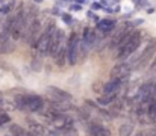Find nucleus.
I'll use <instances>...</instances> for the list:
<instances>
[{"label":"nucleus","instance_id":"nucleus-1","mask_svg":"<svg viewBox=\"0 0 156 136\" xmlns=\"http://www.w3.org/2000/svg\"><path fill=\"white\" fill-rule=\"evenodd\" d=\"M29 17L26 15V12L24 11H20L15 17H14V24H12V33H11V37H12V40H15V41H18V40H21L23 37H24V33H26V29L29 27Z\"/></svg>","mask_w":156,"mask_h":136},{"label":"nucleus","instance_id":"nucleus-2","mask_svg":"<svg viewBox=\"0 0 156 136\" xmlns=\"http://www.w3.org/2000/svg\"><path fill=\"white\" fill-rule=\"evenodd\" d=\"M56 30V24H55V21H52L49 26H47V29H46V32H43V35L38 38V41H37V51H38V54L43 58V56H46V54H49V47H50V37L53 35V32Z\"/></svg>","mask_w":156,"mask_h":136},{"label":"nucleus","instance_id":"nucleus-3","mask_svg":"<svg viewBox=\"0 0 156 136\" xmlns=\"http://www.w3.org/2000/svg\"><path fill=\"white\" fill-rule=\"evenodd\" d=\"M140 44H141V32L140 30H135L133 35L130 37V40L127 41V44L124 45L121 50L117 51V58H120V59L129 58L130 54H133L136 51V48L140 47Z\"/></svg>","mask_w":156,"mask_h":136},{"label":"nucleus","instance_id":"nucleus-4","mask_svg":"<svg viewBox=\"0 0 156 136\" xmlns=\"http://www.w3.org/2000/svg\"><path fill=\"white\" fill-rule=\"evenodd\" d=\"M79 37L76 33H71L67 43V61L70 65H74L77 62V54H79Z\"/></svg>","mask_w":156,"mask_h":136},{"label":"nucleus","instance_id":"nucleus-5","mask_svg":"<svg viewBox=\"0 0 156 136\" xmlns=\"http://www.w3.org/2000/svg\"><path fill=\"white\" fill-rule=\"evenodd\" d=\"M62 44H64V30L61 29H56L53 32V35L50 37V47H49V54L50 56H56L58 51L62 48Z\"/></svg>","mask_w":156,"mask_h":136},{"label":"nucleus","instance_id":"nucleus-6","mask_svg":"<svg viewBox=\"0 0 156 136\" xmlns=\"http://www.w3.org/2000/svg\"><path fill=\"white\" fill-rule=\"evenodd\" d=\"M156 53V40H152L147 47L144 48V51L141 53V56L136 59V62L133 64V67H143V65H146L152 58H153V54Z\"/></svg>","mask_w":156,"mask_h":136},{"label":"nucleus","instance_id":"nucleus-7","mask_svg":"<svg viewBox=\"0 0 156 136\" xmlns=\"http://www.w3.org/2000/svg\"><path fill=\"white\" fill-rule=\"evenodd\" d=\"M26 100V109H29L30 112H40L44 107V98L35 94H27L24 95Z\"/></svg>","mask_w":156,"mask_h":136},{"label":"nucleus","instance_id":"nucleus-8","mask_svg":"<svg viewBox=\"0 0 156 136\" xmlns=\"http://www.w3.org/2000/svg\"><path fill=\"white\" fill-rule=\"evenodd\" d=\"M47 94H49L50 100H56V101H71V98H73V95L70 92L59 89L56 86H49L47 88Z\"/></svg>","mask_w":156,"mask_h":136},{"label":"nucleus","instance_id":"nucleus-9","mask_svg":"<svg viewBox=\"0 0 156 136\" xmlns=\"http://www.w3.org/2000/svg\"><path fill=\"white\" fill-rule=\"evenodd\" d=\"M40 27H41V23H40V20H34L30 24H29V27L26 29V33H24V41L27 43V44H32V43H35V40H37V35H38V32H40ZM38 41V40H37Z\"/></svg>","mask_w":156,"mask_h":136},{"label":"nucleus","instance_id":"nucleus-10","mask_svg":"<svg viewBox=\"0 0 156 136\" xmlns=\"http://www.w3.org/2000/svg\"><path fill=\"white\" fill-rule=\"evenodd\" d=\"M121 79H111L109 82H106L103 86V95H111V97H117V94L120 92L121 86H123Z\"/></svg>","mask_w":156,"mask_h":136},{"label":"nucleus","instance_id":"nucleus-11","mask_svg":"<svg viewBox=\"0 0 156 136\" xmlns=\"http://www.w3.org/2000/svg\"><path fill=\"white\" fill-rule=\"evenodd\" d=\"M96 38H97V35H96V30H93V29H90V27H85V30H83V37H82V50L83 51H88L90 48H93L94 44H96Z\"/></svg>","mask_w":156,"mask_h":136},{"label":"nucleus","instance_id":"nucleus-12","mask_svg":"<svg viewBox=\"0 0 156 136\" xmlns=\"http://www.w3.org/2000/svg\"><path fill=\"white\" fill-rule=\"evenodd\" d=\"M129 71H130V68H129L127 64H118L111 71V77L112 79H121V80H124L129 76Z\"/></svg>","mask_w":156,"mask_h":136},{"label":"nucleus","instance_id":"nucleus-13","mask_svg":"<svg viewBox=\"0 0 156 136\" xmlns=\"http://www.w3.org/2000/svg\"><path fill=\"white\" fill-rule=\"evenodd\" d=\"M50 109L56 113H62V112H67L71 109V104L68 101H56V100H50Z\"/></svg>","mask_w":156,"mask_h":136},{"label":"nucleus","instance_id":"nucleus-14","mask_svg":"<svg viewBox=\"0 0 156 136\" xmlns=\"http://www.w3.org/2000/svg\"><path fill=\"white\" fill-rule=\"evenodd\" d=\"M97 29L100 32H103V33L112 32L115 29V20H112V18H103V20H100L97 23Z\"/></svg>","mask_w":156,"mask_h":136},{"label":"nucleus","instance_id":"nucleus-15","mask_svg":"<svg viewBox=\"0 0 156 136\" xmlns=\"http://www.w3.org/2000/svg\"><path fill=\"white\" fill-rule=\"evenodd\" d=\"M88 133L90 136H111V132L100 124H91L88 129Z\"/></svg>","mask_w":156,"mask_h":136},{"label":"nucleus","instance_id":"nucleus-16","mask_svg":"<svg viewBox=\"0 0 156 136\" xmlns=\"http://www.w3.org/2000/svg\"><path fill=\"white\" fill-rule=\"evenodd\" d=\"M129 30H127V27H120L115 33H114V37H112V41H111V47H117V45L120 44V41L126 37V33H127Z\"/></svg>","mask_w":156,"mask_h":136},{"label":"nucleus","instance_id":"nucleus-17","mask_svg":"<svg viewBox=\"0 0 156 136\" xmlns=\"http://www.w3.org/2000/svg\"><path fill=\"white\" fill-rule=\"evenodd\" d=\"M65 59H67V50L62 47V48L58 51V54L55 56V62H56V65H58V67H64Z\"/></svg>","mask_w":156,"mask_h":136},{"label":"nucleus","instance_id":"nucleus-18","mask_svg":"<svg viewBox=\"0 0 156 136\" xmlns=\"http://www.w3.org/2000/svg\"><path fill=\"white\" fill-rule=\"evenodd\" d=\"M29 127L32 129V132H30V133H32L34 136H43V135H44V129H43V127H41L38 123L30 121V123H29Z\"/></svg>","mask_w":156,"mask_h":136},{"label":"nucleus","instance_id":"nucleus-19","mask_svg":"<svg viewBox=\"0 0 156 136\" xmlns=\"http://www.w3.org/2000/svg\"><path fill=\"white\" fill-rule=\"evenodd\" d=\"M114 101H115V97H111V95H102L97 98V104H100V106H109Z\"/></svg>","mask_w":156,"mask_h":136},{"label":"nucleus","instance_id":"nucleus-20","mask_svg":"<svg viewBox=\"0 0 156 136\" xmlns=\"http://www.w3.org/2000/svg\"><path fill=\"white\" fill-rule=\"evenodd\" d=\"M132 132H133V126L132 124H123L120 127V130H118L120 136H130Z\"/></svg>","mask_w":156,"mask_h":136},{"label":"nucleus","instance_id":"nucleus-21","mask_svg":"<svg viewBox=\"0 0 156 136\" xmlns=\"http://www.w3.org/2000/svg\"><path fill=\"white\" fill-rule=\"evenodd\" d=\"M14 48H15V45L12 44V41L9 40V41H6V43L0 44V53H11Z\"/></svg>","mask_w":156,"mask_h":136},{"label":"nucleus","instance_id":"nucleus-22","mask_svg":"<svg viewBox=\"0 0 156 136\" xmlns=\"http://www.w3.org/2000/svg\"><path fill=\"white\" fill-rule=\"evenodd\" d=\"M147 117H150V120H156V101H152L149 103L147 106Z\"/></svg>","mask_w":156,"mask_h":136},{"label":"nucleus","instance_id":"nucleus-23","mask_svg":"<svg viewBox=\"0 0 156 136\" xmlns=\"http://www.w3.org/2000/svg\"><path fill=\"white\" fill-rule=\"evenodd\" d=\"M11 121V117L6 113V112H0V126L2 124H6V123H9Z\"/></svg>","mask_w":156,"mask_h":136},{"label":"nucleus","instance_id":"nucleus-24","mask_svg":"<svg viewBox=\"0 0 156 136\" xmlns=\"http://www.w3.org/2000/svg\"><path fill=\"white\" fill-rule=\"evenodd\" d=\"M62 20H64V21H65L67 24H70L73 18H71V15H70V14H67V12H64V14H62Z\"/></svg>","mask_w":156,"mask_h":136},{"label":"nucleus","instance_id":"nucleus-25","mask_svg":"<svg viewBox=\"0 0 156 136\" xmlns=\"http://www.w3.org/2000/svg\"><path fill=\"white\" fill-rule=\"evenodd\" d=\"M91 9H93V11H100V9H102V5L97 3V2H94V3L91 5Z\"/></svg>","mask_w":156,"mask_h":136},{"label":"nucleus","instance_id":"nucleus-26","mask_svg":"<svg viewBox=\"0 0 156 136\" xmlns=\"http://www.w3.org/2000/svg\"><path fill=\"white\" fill-rule=\"evenodd\" d=\"M9 11H11V5H5L3 8H0V12L2 14H8Z\"/></svg>","mask_w":156,"mask_h":136},{"label":"nucleus","instance_id":"nucleus-27","mask_svg":"<svg viewBox=\"0 0 156 136\" xmlns=\"http://www.w3.org/2000/svg\"><path fill=\"white\" fill-rule=\"evenodd\" d=\"M103 86L105 85H102V83H94V91H97V89H102V92H103Z\"/></svg>","mask_w":156,"mask_h":136},{"label":"nucleus","instance_id":"nucleus-28","mask_svg":"<svg viewBox=\"0 0 156 136\" xmlns=\"http://www.w3.org/2000/svg\"><path fill=\"white\" fill-rule=\"evenodd\" d=\"M70 9H71V11H80V9H82V6H80L79 3H76V5H73Z\"/></svg>","mask_w":156,"mask_h":136},{"label":"nucleus","instance_id":"nucleus-29","mask_svg":"<svg viewBox=\"0 0 156 136\" xmlns=\"http://www.w3.org/2000/svg\"><path fill=\"white\" fill-rule=\"evenodd\" d=\"M76 2H77L79 5H80V3H83V0H76Z\"/></svg>","mask_w":156,"mask_h":136},{"label":"nucleus","instance_id":"nucleus-30","mask_svg":"<svg viewBox=\"0 0 156 136\" xmlns=\"http://www.w3.org/2000/svg\"><path fill=\"white\" fill-rule=\"evenodd\" d=\"M34 2H37V3H41V2H43V0H34Z\"/></svg>","mask_w":156,"mask_h":136},{"label":"nucleus","instance_id":"nucleus-31","mask_svg":"<svg viewBox=\"0 0 156 136\" xmlns=\"http://www.w3.org/2000/svg\"><path fill=\"white\" fill-rule=\"evenodd\" d=\"M0 104H2V97H0Z\"/></svg>","mask_w":156,"mask_h":136},{"label":"nucleus","instance_id":"nucleus-32","mask_svg":"<svg viewBox=\"0 0 156 136\" xmlns=\"http://www.w3.org/2000/svg\"><path fill=\"white\" fill-rule=\"evenodd\" d=\"M73 136H76V135H73Z\"/></svg>","mask_w":156,"mask_h":136},{"label":"nucleus","instance_id":"nucleus-33","mask_svg":"<svg viewBox=\"0 0 156 136\" xmlns=\"http://www.w3.org/2000/svg\"><path fill=\"white\" fill-rule=\"evenodd\" d=\"M155 136H156V135H155Z\"/></svg>","mask_w":156,"mask_h":136}]
</instances>
